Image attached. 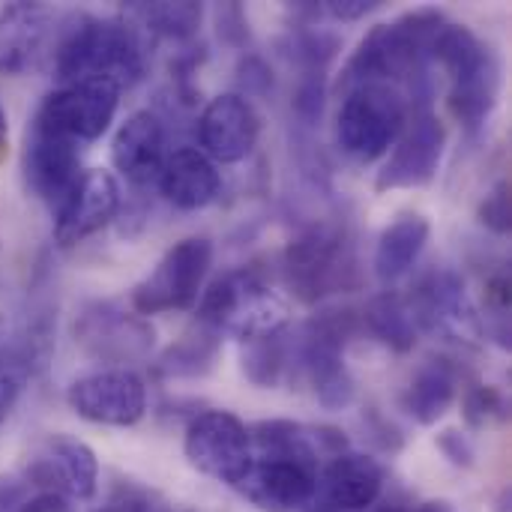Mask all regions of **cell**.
<instances>
[{"label":"cell","instance_id":"obj_43","mask_svg":"<svg viewBox=\"0 0 512 512\" xmlns=\"http://www.w3.org/2000/svg\"><path fill=\"white\" fill-rule=\"evenodd\" d=\"M0 345H3V333H0Z\"/></svg>","mask_w":512,"mask_h":512},{"label":"cell","instance_id":"obj_37","mask_svg":"<svg viewBox=\"0 0 512 512\" xmlns=\"http://www.w3.org/2000/svg\"><path fill=\"white\" fill-rule=\"evenodd\" d=\"M33 498V489L21 474L0 477V512H15Z\"/></svg>","mask_w":512,"mask_h":512},{"label":"cell","instance_id":"obj_4","mask_svg":"<svg viewBox=\"0 0 512 512\" xmlns=\"http://www.w3.org/2000/svg\"><path fill=\"white\" fill-rule=\"evenodd\" d=\"M201 327L216 336L264 339L288 324V303L252 270H231L204 291L198 306Z\"/></svg>","mask_w":512,"mask_h":512},{"label":"cell","instance_id":"obj_41","mask_svg":"<svg viewBox=\"0 0 512 512\" xmlns=\"http://www.w3.org/2000/svg\"><path fill=\"white\" fill-rule=\"evenodd\" d=\"M312 512H333V510H324V507H318V510H312ZM366 512H405V510H402V504H396V501H378L372 510H366Z\"/></svg>","mask_w":512,"mask_h":512},{"label":"cell","instance_id":"obj_22","mask_svg":"<svg viewBox=\"0 0 512 512\" xmlns=\"http://www.w3.org/2000/svg\"><path fill=\"white\" fill-rule=\"evenodd\" d=\"M156 183L177 210H201L219 195V171L198 147H177L168 153Z\"/></svg>","mask_w":512,"mask_h":512},{"label":"cell","instance_id":"obj_2","mask_svg":"<svg viewBox=\"0 0 512 512\" xmlns=\"http://www.w3.org/2000/svg\"><path fill=\"white\" fill-rule=\"evenodd\" d=\"M144 75V48L138 33L120 18L81 15L63 30L54 48V78L60 84L111 81L120 90Z\"/></svg>","mask_w":512,"mask_h":512},{"label":"cell","instance_id":"obj_26","mask_svg":"<svg viewBox=\"0 0 512 512\" xmlns=\"http://www.w3.org/2000/svg\"><path fill=\"white\" fill-rule=\"evenodd\" d=\"M363 321H366L369 333L381 345H387L390 351H396V354L414 351V345H417V324L411 318L408 300L399 297L396 291H384V294L372 297L366 312H363Z\"/></svg>","mask_w":512,"mask_h":512},{"label":"cell","instance_id":"obj_42","mask_svg":"<svg viewBox=\"0 0 512 512\" xmlns=\"http://www.w3.org/2000/svg\"><path fill=\"white\" fill-rule=\"evenodd\" d=\"M411 512H453L450 510V504H444V501H429V504H420L417 510Z\"/></svg>","mask_w":512,"mask_h":512},{"label":"cell","instance_id":"obj_40","mask_svg":"<svg viewBox=\"0 0 512 512\" xmlns=\"http://www.w3.org/2000/svg\"><path fill=\"white\" fill-rule=\"evenodd\" d=\"M6 153H9V120H6V111L0 105V162L6 159Z\"/></svg>","mask_w":512,"mask_h":512},{"label":"cell","instance_id":"obj_21","mask_svg":"<svg viewBox=\"0 0 512 512\" xmlns=\"http://www.w3.org/2000/svg\"><path fill=\"white\" fill-rule=\"evenodd\" d=\"M111 162L132 186H150L165 165V126L153 111H135L111 141Z\"/></svg>","mask_w":512,"mask_h":512},{"label":"cell","instance_id":"obj_6","mask_svg":"<svg viewBox=\"0 0 512 512\" xmlns=\"http://www.w3.org/2000/svg\"><path fill=\"white\" fill-rule=\"evenodd\" d=\"M408 126V99L399 87L390 84H360L351 87L339 117H336V138L339 147L369 165L381 159Z\"/></svg>","mask_w":512,"mask_h":512},{"label":"cell","instance_id":"obj_38","mask_svg":"<svg viewBox=\"0 0 512 512\" xmlns=\"http://www.w3.org/2000/svg\"><path fill=\"white\" fill-rule=\"evenodd\" d=\"M240 81H243L246 90H267V87L273 84L270 69L264 66L261 57H246V60L240 63Z\"/></svg>","mask_w":512,"mask_h":512},{"label":"cell","instance_id":"obj_1","mask_svg":"<svg viewBox=\"0 0 512 512\" xmlns=\"http://www.w3.org/2000/svg\"><path fill=\"white\" fill-rule=\"evenodd\" d=\"M444 24L441 12L420 9L372 27L351 54L342 84L351 90L360 84L396 87L399 81H408L414 96H420V108H429V60Z\"/></svg>","mask_w":512,"mask_h":512},{"label":"cell","instance_id":"obj_34","mask_svg":"<svg viewBox=\"0 0 512 512\" xmlns=\"http://www.w3.org/2000/svg\"><path fill=\"white\" fill-rule=\"evenodd\" d=\"M480 222L495 231V234H507L510 231V183L501 180L486 201L480 204Z\"/></svg>","mask_w":512,"mask_h":512},{"label":"cell","instance_id":"obj_19","mask_svg":"<svg viewBox=\"0 0 512 512\" xmlns=\"http://www.w3.org/2000/svg\"><path fill=\"white\" fill-rule=\"evenodd\" d=\"M261 135V120L252 102L243 93H222L207 102L198 117V141L201 153L213 162L234 165L243 162Z\"/></svg>","mask_w":512,"mask_h":512},{"label":"cell","instance_id":"obj_15","mask_svg":"<svg viewBox=\"0 0 512 512\" xmlns=\"http://www.w3.org/2000/svg\"><path fill=\"white\" fill-rule=\"evenodd\" d=\"M444 147H447V129L438 120V114H432L429 108H417L414 120L402 129L396 150L381 165L375 177V189L390 192V189H417L432 183L441 168Z\"/></svg>","mask_w":512,"mask_h":512},{"label":"cell","instance_id":"obj_13","mask_svg":"<svg viewBox=\"0 0 512 512\" xmlns=\"http://www.w3.org/2000/svg\"><path fill=\"white\" fill-rule=\"evenodd\" d=\"M21 477L33 495L51 492L69 501H90L99 486L96 453L72 435H48L27 459Z\"/></svg>","mask_w":512,"mask_h":512},{"label":"cell","instance_id":"obj_11","mask_svg":"<svg viewBox=\"0 0 512 512\" xmlns=\"http://www.w3.org/2000/svg\"><path fill=\"white\" fill-rule=\"evenodd\" d=\"M120 105V87L111 81H78L63 84L48 93L33 114V120L57 135L72 138L75 144H87L102 138L111 126Z\"/></svg>","mask_w":512,"mask_h":512},{"label":"cell","instance_id":"obj_31","mask_svg":"<svg viewBox=\"0 0 512 512\" xmlns=\"http://www.w3.org/2000/svg\"><path fill=\"white\" fill-rule=\"evenodd\" d=\"M462 411H465V420L471 429H486L507 417V399L495 387H474L465 393Z\"/></svg>","mask_w":512,"mask_h":512},{"label":"cell","instance_id":"obj_14","mask_svg":"<svg viewBox=\"0 0 512 512\" xmlns=\"http://www.w3.org/2000/svg\"><path fill=\"white\" fill-rule=\"evenodd\" d=\"M66 402L87 423L126 429L147 414V387L132 369H102L72 381Z\"/></svg>","mask_w":512,"mask_h":512},{"label":"cell","instance_id":"obj_8","mask_svg":"<svg viewBox=\"0 0 512 512\" xmlns=\"http://www.w3.org/2000/svg\"><path fill=\"white\" fill-rule=\"evenodd\" d=\"M213 264V243L207 237H186L174 243L159 264L132 288V309L144 315L183 312L201 297L204 279Z\"/></svg>","mask_w":512,"mask_h":512},{"label":"cell","instance_id":"obj_7","mask_svg":"<svg viewBox=\"0 0 512 512\" xmlns=\"http://www.w3.org/2000/svg\"><path fill=\"white\" fill-rule=\"evenodd\" d=\"M354 336V315L327 309L315 315L294 345V366L315 390V399L336 411L354 402V378L345 366V345Z\"/></svg>","mask_w":512,"mask_h":512},{"label":"cell","instance_id":"obj_18","mask_svg":"<svg viewBox=\"0 0 512 512\" xmlns=\"http://www.w3.org/2000/svg\"><path fill=\"white\" fill-rule=\"evenodd\" d=\"M318 468L294 459L258 456L237 492L261 512H300L315 501Z\"/></svg>","mask_w":512,"mask_h":512},{"label":"cell","instance_id":"obj_39","mask_svg":"<svg viewBox=\"0 0 512 512\" xmlns=\"http://www.w3.org/2000/svg\"><path fill=\"white\" fill-rule=\"evenodd\" d=\"M15 512H75V507H72V501L63 498V495L42 492V495H33L24 507H18Z\"/></svg>","mask_w":512,"mask_h":512},{"label":"cell","instance_id":"obj_25","mask_svg":"<svg viewBox=\"0 0 512 512\" xmlns=\"http://www.w3.org/2000/svg\"><path fill=\"white\" fill-rule=\"evenodd\" d=\"M456 369L447 360H429L414 375L405 393V411L420 426H435L456 402Z\"/></svg>","mask_w":512,"mask_h":512},{"label":"cell","instance_id":"obj_5","mask_svg":"<svg viewBox=\"0 0 512 512\" xmlns=\"http://www.w3.org/2000/svg\"><path fill=\"white\" fill-rule=\"evenodd\" d=\"M354 270V243L336 222L303 228L285 249V273L303 303H318L327 294L345 291L354 282Z\"/></svg>","mask_w":512,"mask_h":512},{"label":"cell","instance_id":"obj_20","mask_svg":"<svg viewBox=\"0 0 512 512\" xmlns=\"http://www.w3.org/2000/svg\"><path fill=\"white\" fill-rule=\"evenodd\" d=\"M384 486L387 474L378 459L345 450L318 471L315 498L324 510L366 512L384 498Z\"/></svg>","mask_w":512,"mask_h":512},{"label":"cell","instance_id":"obj_32","mask_svg":"<svg viewBox=\"0 0 512 512\" xmlns=\"http://www.w3.org/2000/svg\"><path fill=\"white\" fill-rule=\"evenodd\" d=\"M93 512H171L153 492L135 483H117L111 498Z\"/></svg>","mask_w":512,"mask_h":512},{"label":"cell","instance_id":"obj_10","mask_svg":"<svg viewBox=\"0 0 512 512\" xmlns=\"http://www.w3.org/2000/svg\"><path fill=\"white\" fill-rule=\"evenodd\" d=\"M183 453L195 471L234 489L243 483L255 459L249 429L231 411H204L192 417L186 426Z\"/></svg>","mask_w":512,"mask_h":512},{"label":"cell","instance_id":"obj_27","mask_svg":"<svg viewBox=\"0 0 512 512\" xmlns=\"http://www.w3.org/2000/svg\"><path fill=\"white\" fill-rule=\"evenodd\" d=\"M219 357V336L207 327L198 333H186L180 342H174L159 360H156V375L162 378H198L213 369Z\"/></svg>","mask_w":512,"mask_h":512},{"label":"cell","instance_id":"obj_9","mask_svg":"<svg viewBox=\"0 0 512 512\" xmlns=\"http://www.w3.org/2000/svg\"><path fill=\"white\" fill-rule=\"evenodd\" d=\"M408 309L417 330H426L444 342L477 348L486 336L483 321L456 270H432L408 297Z\"/></svg>","mask_w":512,"mask_h":512},{"label":"cell","instance_id":"obj_35","mask_svg":"<svg viewBox=\"0 0 512 512\" xmlns=\"http://www.w3.org/2000/svg\"><path fill=\"white\" fill-rule=\"evenodd\" d=\"M438 450L447 456V462L450 465H456V468H474V444L468 441V435L465 432H459V429H447V432H441L438 435Z\"/></svg>","mask_w":512,"mask_h":512},{"label":"cell","instance_id":"obj_24","mask_svg":"<svg viewBox=\"0 0 512 512\" xmlns=\"http://www.w3.org/2000/svg\"><path fill=\"white\" fill-rule=\"evenodd\" d=\"M429 234H432V225L420 213H405L393 225H387L375 246V276L384 285H393L405 273H411V267L420 261L429 243Z\"/></svg>","mask_w":512,"mask_h":512},{"label":"cell","instance_id":"obj_29","mask_svg":"<svg viewBox=\"0 0 512 512\" xmlns=\"http://www.w3.org/2000/svg\"><path fill=\"white\" fill-rule=\"evenodd\" d=\"M288 363H291V348L282 342V333L246 342L243 372L255 387H276L288 372Z\"/></svg>","mask_w":512,"mask_h":512},{"label":"cell","instance_id":"obj_30","mask_svg":"<svg viewBox=\"0 0 512 512\" xmlns=\"http://www.w3.org/2000/svg\"><path fill=\"white\" fill-rule=\"evenodd\" d=\"M36 357L27 345H0V426L9 420L12 408L18 405L30 375H33Z\"/></svg>","mask_w":512,"mask_h":512},{"label":"cell","instance_id":"obj_3","mask_svg":"<svg viewBox=\"0 0 512 512\" xmlns=\"http://www.w3.org/2000/svg\"><path fill=\"white\" fill-rule=\"evenodd\" d=\"M432 60H438L453 87H450V111L456 120L477 135L495 102H498V63L489 45L465 24H444V30L435 39Z\"/></svg>","mask_w":512,"mask_h":512},{"label":"cell","instance_id":"obj_23","mask_svg":"<svg viewBox=\"0 0 512 512\" xmlns=\"http://www.w3.org/2000/svg\"><path fill=\"white\" fill-rule=\"evenodd\" d=\"M51 24V9L42 3L0 6V75H18L33 66Z\"/></svg>","mask_w":512,"mask_h":512},{"label":"cell","instance_id":"obj_12","mask_svg":"<svg viewBox=\"0 0 512 512\" xmlns=\"http://www.w3.org/2000/svg\"><path fill=\"white\" fill-rule=\"evenodd\" d=\"M75 342L99 363H138L153 351V327L111 300H96L75 318Z\"/></svg>","mask_w":512,"mask_h":512},{"label":"cell","instance_id":"obj_16","mask_svg":"<svg viewBox=\"0 0 512 512\" xmlns=\"http://www.w3.org/2000/svg\"><path fill=\"white\" fill-rule=\"evenodd\" d=\"M21 171L27 192L57 210L81 177V144L30 120Z\"/></svg>","mask_w":512,"mask_h":512},{"label":"cell","instance_id":"obj_33","mask_svg":"<svg viewBox=\"0 0 512 512\" xmlns=\"http://www.w3.org/2000/svg\"><path fill=\"white\" fill-rule=\"evenodd\" d=\"M294 111L303 123H318L324 111V78L321 72H306L297 93H294Z\"/></svg>","mask_w":512,"mask_h":512},{"label":"cell","instance_id":"obj_28","mask_svg":"<svg viewBox=\"0 0 512 512\" xmlns=\"http://www.w3.org/2000/svg\"><path fill=\"white\" fill-rule=\"evenodd\" d=\"M129 15L138 18L153 36H165V39H189L198 33L201 18H204V6L201 3H132Z\"/></svg>","mask_w":512,"mask_h":512},{"label":"cell","instance_id":"obj_36","mask_svg":"<svg viewBox=\"0 0 512 512\" xmlns=\"http://www.w3.org/2000/svg\"><path fill=\"white\" fill-rule=\"evenodd\" d=\"M381 3L378 0H327L318 6V15H327L333 21H357L375 12Z\"/></svg>","mask_w":512,"mask_h":512},{"label":"cell","instance_id":"obj_17","mask_svg":"<svg viewBox=\"0 0 512 512\" xmlns=\"http://www.w3.org/2000/svg\"><path fill=\"white\" fill-rule=\"evenodd\" d=\"M117 210H120V186H117V180L102 168L81 171L78 183L60 201V207L54 213V240H57V246L69 249V246L84 243L87 237L102 231L117 216Z\"/></svg>","mask_w":512,"mask_h":512}]
</instances>
